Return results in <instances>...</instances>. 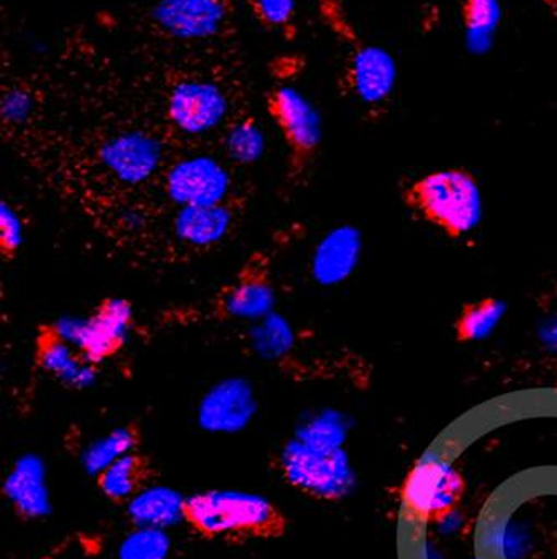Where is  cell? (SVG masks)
I'll return each instance as SVG.
<instances>
[{
    "label": "cell",
    "instance_id": "cell-2",
    "mask_svg": "<svg viewBox=\"0 0 557 559\" xmlns=\"http://www.w3.org/2000/svg\"><path fill=\"white\" fill-rule=\"evenodd\" d=\"M404 205L450 238L474 231L483 218L479 181L465 168L429 173L405 187Z\"/></svg>",
    "mask_w": 557,
    "mask_h": 559
},
{
    "label": "cell",
    "instance_id": "cell-30",
    "mask_svg": "<svg viewBox=\"0 0 557 559\" xmlns=\"http://www.w3.org/2000/svg\"><path fill=\"white\" fill-rule=\"evenodd\" d=\"M320 5L333 33L347 43L357 44V33L348 19L345 0H320Z\"/></svg>",
    "mask_w": 557,
    "mask_h": 559
},
{
    "label": "cell",
    "instance_id": "cell-6",
    "mask_svg": "<svg viewBox=\"0 0 557 559\" xmlns=\"http://www.w3.org/2000/svg\"><path fill=\"white\" fill-rule=\"evenodd\" d=\"M269 112L288 147L292 175L313 162L322 144V119L310 100L292 86H280L269 96Z\"/></svg>",
    "mask_w": 557,
    "mask_h": 559
},
{
    "label": "cell",
    "instance_id": "cell-16",
    "mask_svg": "<svg viewBox=\"0 0 557 559\" xmlns=\"http://www.w3.org/2000/svg\"><path fill=\"white\" fill-rule=\"evenodd\" d=\"M360 255V231L351 225L336 226L315 247L311 276L323 287L342 284L357 269Z\"/></svg>",
    "mask_w": 557,
    "mask_h": 559
},
{
    "label": "cell",
    "instance_id": "cell-5",
    "mask_svg": "<svg viewBox=\"0 0 557 559\" xmlns=\"http://www.w3.org/2000/svg\"><path fill=\"white\" fill-rule=\"evenodd\" d=\"M132 307L125 298H104L86 319H59L56 332L71 342L90 362L99 366L125 347L132 326Z\"/></svg>",
    "mask_w": 557,
    "mask_h": 559
},
{
    "label": "cell",
    "instance_id": "cell-8",
    "mask_svg": "<svg viewBox=\"0 0 557 559\" xmlns=\"http://www.w3.org/2000/svg\"><path fill=\"white\" fill-rule=\"evenodd\" d=\"M396 86V64L379 46L357 44L343 72V90L370 111L387 108Z\"/></svg>",
    "mask_w": 557,
    "mask_h": 559
},
{
    "label": "cell",
    "instance_id": "cell-31",
    "mask_svg": "<svg viewBox=\"0 0 557 559\" xmlns=\"http://www.w3.org/2000/svg\"><path fill=\"white\" fill-rule=\"evenodd\" d=\"M541 4L549 11V14L557 15V0H541Z\"/></svg>",
    "mask_w": 557,
    "mask_h": 559
},
{
    "label": "cell",
    "instance_id": "cell-28",
    "mask_svg": "<svg viewBox=\"0 0 557 559\" xmlns=\"http://www.w3.org/2000/svg\"><path fill=\"white\" fill-rule=\"evenodd\" d=\"M250 4L258 19L273 29L286 27L297 11V0H250Z\"/></svg>",
    "mask_w": 557,
    "mask_h": 559
},
{
    "label": "cell",
    "instance_id": "cell-15",
    "mask_svg": "<svg viewBox=\"0 0 557 559\" xmlns=\"http://www.w3.org/2000/svg\"><path fill=\"white\" fill-rule=\"evenodd\" d=\"M34 359L44 372L69 388L86 389L96 380V364L90 362L71 342L59 335L52 323L40 326L37 332Z\"/></svg>",
    "mask_w": 557,
    "mask_h": 559
},
{
    "label": "cell",
    "instance_id": "cell-13",
    "mask_svg": "<svg viewBox=\"0 0 557 559\" xmlns=\"http://www.w3.org/2000/svg\"><path fill=\"white\" fill-rule=\"evenodd\" d=\"M100 162L126 185L144 183L159 168L163 146L143 131H128L109 138L99 151Z\"/></svg>",
    "mask_w": 557,
    "mask_h": 559
},
{
    "label": "cell",
    "instance_id": "cell-18",
    "mask_svg": "<svg viewBox=\"0 0 557 559\" xmlns=\"http://www.w3.org/2000/svg\"><path fill=\"white\" fill-rule=\"evenodd\" d=\"M235 212L226 205L182 206L173 219V230L182 243L197 248L220 243L232 230Z\"/></svg>",
    "mask_w": 557,
    "mask_h": 559
},
{
    "label": "cell",
    "instance_id": "cell-23",
    "mask_svg": "<svg viewBox=\"0 0 557 559\" xmlns=\"http://www.w3.org/2000/svg\"><path fill=\"white\" fill-rule=\"evenodd\" d=\"M465 34L475 44L489 39L500 22V0H459Z\"/></svg>",
    "mask_w": 557,
    "mask_h": 559
},
{
    "label": "cell",
    "instance_id": "cell-4",
    "mask_svg": "<svg viewBox=\"0 0 557 559\" xmlns=\"http://www.w3.org/2000/svg\"><path fill=\"white\" fill-rule=\"evenodd\" d=\"M467 492L464 474L439 460H422L408 471L401 486V501L418 523L440 524L449 520Z\"/></svg>",
    "mask_w": 557,
    "mask_h": 559
},
{
    "label": "cell",
    "instance_id": "cell-24",
    "mask_svg": "<svg viewBox=\"0 0 557 559\" xmlns=\"http://www.w3.org/2000/svg\"><path fill=\"white\" fill-rule=\"evenodd\" d=\"M253 347L266 359H276L294 345V332L283 317L270 313L253 329Z\"/></svg>",
    "mask_w": 557,
    "mask_h": 559
},
{
    "label": "cell",
    "instance_id": "cell-14",
    "mask_svg": "<svg viewBox=\"0 0 557 559\" xmlns=\"http://www.w3.org/2000/svg\"><path fill=\"white\" fill-rule=\"evenodd\" d=\"M2 492L19 520H44L52 511L46 466L36 454L22 455L12 464L2 485Z\"/></svg>",
    "mask_w": 557,
    "mask_h": 559
},
{
    "label": "cell",
    "instance_id": "cell-7",
    "mask_svg": "<svg viewBox=\"0 0 557 559\" xmlns=\"http://www.w3.org/2000/svg\"><path fill=\"white\" fill-rule=\"evenodd\" d=\"M275 300L269 257L257 251L241 266L232 284L220 292L215 309L226 319L261 320L272 313Z\"/></svg>",
    "mask_w": 557,
    "mask_h": 559
},
{
    "label": "cell",
    "instance_id": "cell-21",
    "mask_svg": "<svg viewBox=\"0 0 557 559\" xmlns=\"http://www.w3.org/2000/svg\"><path fill=\"white\" fill-rule=\"evenodd\" d=\"M141 429L138 424H126V426L118 427L111 430L109 435L96 439L93 444L87 445L83 455V464L91 476L96 477L100 471L111 466L116 461L121 460L125 455L138 451L140 448Z\"/></svg>",
    "mask_w": 557,
    "mask_h": 559
},
{
    "label": "cell",
    "instance_id": "cell-1",
    "mask_svg": "<svg viewBox=\"0 0 557 559\" xmlns=\"http://www.w3.org/2000/svg\"><path fill=\"white\" fill-rule=\"evenodd\" d=\"M182 523L210 542H273L288 531V518L275 502L251 492L220 489L185 498Z\"/></svg>",
    "mask_w": 557,
    "mask_h": 559
},
{
    "label": "cell",
    "instance_id": "cell-26",
    "mask_svg": "<svg viewBox=\"0 0 557 559\" xmlns=\"http://www.w3.org/2000/svg\"><path fill=\"white\" fill-rule=\"evenodd\" d=\"M295 438L310 442V444L336 448V445L343 444V429L332 416L323 414V416L313 417L305 423L297 430Z\"/></svg>",
    "mask_w": 557,
    "mask_h": 559
},
{
    "label": "cell",
    "instance_id": "cell-3",
    "mask_svg": "<svg viewBox=\"0 0 557 559\" xmlns=\"http://www.w3.org/2000/svg\"><path fill=\"white\" fill-rule=\"evenodd\" d=\"M286 485L317 501H340L352 491L355 474L342 445H317L294 438L275 461Z\"/></svg>",
    "mask_w": 557,
    "mask_h": 559
},
{
    "label": "cell",
    "instance_id": "cell-17",
    "mask_svg": "<svg viewBox=\"0 0 557 559\" xmlns=\"http://www.w3.org/2000/svg\"><path fill=\"white\" fill-rule=\"evenodd\" d=\"M154 477L156 467L153 461L143 452L134 451L100 471L96 476V485L109 501L129 504L151 488Z\"/></svg>",
    "mask_w": 557,
    "mask_h": 559
},
{
    "label": "cell",
    "instance_id": "cell-9",
    "mask_svg": "<svg viewBox=\"0 0 557 559\" xmlns=\"http://www.w3.org/2000/svg\"><path fill=\"white\" fill-rule=\"evenodd\" d=\"M232 178L222 163L194 156L176 163L166 175V194L182 206L218 205L228 197Z\"/></svg>",
    "mask_w": 557,
    "mask_h": 559
},
{
    "label": "cell",
    "instance_id": "cell-10",
    "mask_svg": "<svg viewBox=\"0 0 557 559\" xmlns=\"http://www.w3.org/2000/svg\"><path fill=\"white\" fill-rule=\"evenodd\" d=\"M258 411L250 380L229 377L208 389L198 405V424L206 432L233 435L245 429Z\"/></svg>",
    "mask_w": 557,
    "mask_h": 559
},
{
    "label": "cell",
    "instance_id": "cell-11",
    "mask_svg": "<svg viewBox=\"0 0 557 559\" xmlns=\"http://www.w3.org/2000/svg\"><path fill=\"white\" fill-rule=\"evenodd\" d=\"M228 115V99L210 81H182L168 97V118L186 134H204L222 124Z\"/></svg>",
    "mask_w": 557,
    "mask_h": 559
},
{
    "label": "cell",
    "instance_id": "cell-25",
    "mask_svg": "<svg viewBox=\"0 0 557 559\" xmlns=\"http://www.w3.org/2000/svg\"><path fill=\"white\" fill-rule=\"evenodd\" d=\"M169 546L171 543L165 531L137 527V531L121 543L119 559H166Z\"/></svg>",
    "mask_w": 557,
    "mask_h": 559
},
{
    "label": "cell",
    "instance_id": "cell-19",
    "mask_svg": "<svg viewBox=\"0 0 557 559\" xmlns=\"http://www.w3.org/2000/svg\"><path fill=\"white\" fill-rule=\"evenodd\" d=\"M182 498L175 489L151 486L126 504V516L134 527L163 530L182 521Z\"/></svg>",
    "mask_w": 557,
    "mask_h": 559
},
{
    "label": "cell",
    "instance_id": "cell-29",
    "mask_svg": "<svg viewBox=\"0 0 557 559\" xmlns=\"http://www.w3.org/2000/svg\"><path fill=\"white\" fill-rule=\"evenodd\" d=\"M0 111H2V119H4L8 124H24V122L33 116V96H31V93H27V91L19 90V87L8 91L4 97H2Z\"/></svg>",
    "mask_w": 557,
    "mask_h": 559
},
{
    "label": "cell",
    "instance_id": "cell-22",
    "mask_svg": "<svg viewBox=\"0 0 557 559\" xmlns=\"http://www.w3.org/2000/svg\"><path fill=\"white\" fill-rule=\"evenodd\" d=\"M226 153L238 165H253L263 156L266 140L263 130L253 119L236 122L226 134Z\"/></svg>",
    "mask_w": 557,
    "mask_h": 559
},
{
    "label": "cell",
    "instance_id": "cell-12",
    "mask_svg": "<svg viewBox=\"0 0 557 559\" xmlns=\"http://www.w3.org/2000/svg\"><path fill=\"white\" fill-rule=\"evenodd\" d=\"M225 0H157L153 19L168 36L203 40L216 36L226 21Z\"/></svg>",
    "mask_w": 557,
    "mask_h": 559
},
{
    "label": "cell",
    "instance_id": "cell-20",
    "mask_svg": "<svg viewBox=\"0 0 557 559\" xmlns=\"http://www.w3.org/2000/svg\"><path fill=\"white\" fill-rule=\"evenodd\" d=\"M506 301L497 297H483L462 307L454 323V337L459 344L484 341L493 334L506 316Z\"/></svg>",
    "mask_w": 557,
    "mask_h": 559
},
{
    "label": "cell",
    "instance_id": "cell-27",
    "mask_svg": "<svg viewBox=\"0 0 557 559\" xmlns=\"http://www.w3.org/2000/svg\"><path fill=\"white\" fill-rule=\"evenodd\" d=\"M24 243V226L17 213L2 201L0 205V250L5 260L14 259Z\"/></svg>",
    "mask_w": 557,
    "mask_h": 559
}]
</instances>
